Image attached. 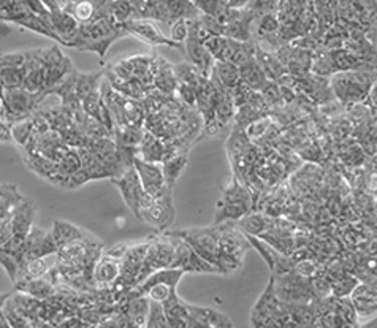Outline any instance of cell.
Here are the masks:
<instances>
[{"instance_id":"1","label":"cell","mask_w":377,"mask_h":328,"mask_svg":"<svg viewBox=\"0 0 377 328\" xmlns=\"http://www.w3.org/2000/svg\"><path fill=\"white\" fill-rule=\"evenodd\" d=\"M330 89L343 105L363 103L369 91L376 84L374 72L368 70H344L336 72L329 79Z\"/></svg>"},{"instance_id":"2","label":"cell","mask_w":377,"mask_h":328,"mask_svg":"<svg viewBox=\"0 0 377 328\" xmlns=\"http://www.w3.org/2000/svg\"><path fill=\"white\" fill-rule=\"evenodd\" d=\"M175 216L173 189L166 188L156 197L145 194L143 200L140 203L137 219L150 224L157 232H165L175 222Z\"/></svg>"},{"instance_id":"3","label":"cell","mask_w":377,"mask_h":328,"mask_svg":"<svg viewBox=\"0 0 377 328\" xmlns=\"http://www.w3.org/2000/svg\"><path fill=\"white\" fill-rule=\"evenodd\" d=\"M171 235L184 240L185 243L208 262L216 265L219 257V227H200V228H185L181 232H173Z\"/></svg>"},{"instance_id":"4","label":"cell","mask_w":377,"mask_h":328,"mask_svg":"<svg viewBox=\"0 0 377 328\" xmlns=\"http://www.w3.org/2000/svg\"><path fill=\"white\" fill-rule=\"evenodd\" d=\"M171 268H181L185 273H219L216 265L208 262L203 257L197 254L190 244L185 243L184 240L176 237V246H175V258H173Z\"/></svg>"},{"instance_id":"5","label":"cell","mask_w":377,"mask_h":328,"mask_svg":"<svg viewBox=\"0 0 377 328\" xmlns=\"http://www.w3.org/2000/svg\"><path fill=\"white\" fill-rule=\"evenodd\" d=\"M110 181L113 183L117 189H119L122 199H124V202H126V205L131 208V211L135 216H138L140 203H141V200H143L146 192L143 189V185H141V183H140L138 173H137V170H135V166L127 169L119 176L110 178Z\"/></svg>"},{"instance_id":"6","label":"cell","mask_w":377,"mask_h":328,"mask_svg":"<svg viewBox=\"0 0 377 328\" xmlns=\"http://www.w3.org/2000/svg\"><path fill=\"white\" fill-rule=\"evenodd\" d=\"M122 24H124V29L127 30V34L137 37V39H141L145 43H147V45H152V46L166 45V46H171V48H179L184 51L183 45H179V43H175L173 40L166 39V37L160 32V29L152 21L131 20V21H126Z\"/></svg>"},{"instance_id":"7","label":"cell","mask_w":377,"mask_h":328,"mask_svg":"<svg viewBox=\"0 0 377 328\" xmlns=\"http://www.w3.org/2000/svg\"><path fill=\"white\" fill-rule=\"evenodd\" d=\"M178 152V147L173 141H165L157 138L156 135L146 130L138 145V157L152 164H162L166 157Z\"/></svg>"},{"instance_id":"8","label":"cell","mask_w":377,"mask_h":328,"mask_svg":"<svg viewBox=\"0 0 377 328\" xmlns=\"http://www.w3.org/2000/svg\"><path fill=\"white\" fill-rule=\"evenodd\" d=\"M133 166L138 173L140 183L141 185H143L146 194H150L151 197H156L164 189H166L162 166H160V164L146 162V160L137 157L133 160Z\"/></svg>"},{"instance_id":"9","label":"cell","mask_w":377,"mask_h":328,"mask_svg":"<svg viewBox=\"0 0 377 328\" xmlns=\"http://www.w3.org/2000/svg\"><path fill=\"white\" fill-rule=\"evenodd\" d=\"M189 328H228L233 322L228 315L213 308H203L189 305Z\"/></svg>"},{"instance_id":"10","label":"cell","mask_w":377,"mask_h":328,"mask_svg":"<svg viewBox=\"0 0 377 328\" xmlns=\"http://www.w3.org/2000/svg\"><path fill=\"white\" fill-rule=\"evenodd\" d=\"M37 205L34 200L27 197H21V200L16 203L13 211H11V221H13V235L20 238H26L30 228L34 227V221L37 218Z\"/></svg>"},{"instance_id":"11","label":"cell","mask_w":377,"mask_h":328,"mask_svg":"<svg viewBox=\"0 0 377 328\" xmlns=\"http://www.w3.org/2000/svg\"><path fill=\"white\" fill-rule=\"evenodd\" d=\"M350 300L354 303L358 317H371V315H374L377 311L376 284L358 282L357 287L352 290Z\"/></svg>"},{"instance_id":"12","label":"cell","mask_w":377,"mask_h":328,"mask_svg":"<svg viewBox=\"0 0 377 328\" xmlns=\"http://www.w3.org/2000/svg\"><path fill=\"white\" fill-rule=\"evenodd\" d=\"M165 315L168 320V327L171 328H189V303H185L178 296V294H171L164 303Z\"/></svg>"},{"instance_id":"13","label":"cell","mask_w":377,"mask_h":328,"mask_svg":"<svg viewBox=\"0 0 377 328\" xmlns=\"http://www.w3.org/2000/svg\"><path fill=\"white\" fill-rule=\"evenodd\" d=\"M121 260L108 254L98 258L94 267V282L102 287L113 286L121 275Z\"/></svg>"},{"instance_id":"14","label":"cell","mask_w":377,"mask_h":328,"mask_svg":"<svg viewBox=\"0 0 377 328\" xmlns=\"http://www.w3.org/2000/svg\"><path fill=\"white\" fill-rule=\"evenodd\" d=\"M184 51L187 53L190 64H194L197 69L200 70L203 77H209V73H211L216 60L211 55V53H209L208 49L205 48V45H203L201 41L187 39L185 40Z\"/></svg>"},{"instance_id":"15","label":"cell","mask_w":377,"mask_h":328,"mask_svg":"<svg viewBox=\"0 0 377 328\" xmlns=\"http://www.w3.org/2000/svg\"><path fill=\"white\" fill-rule=\"evenodd\" d=\"M254 59L257 62V65L260 67V70L265 73V77H267L270 81H279V79L286 75V69H284V65L281 64V60L277 59L276 53H270L265 51L258 45H256V54Z\"/></svg>"},{"instance_id":"16","label":"cell","mask_w":377,"mask_h":328,"mask_svg":"<svg viewBox=\"0 0 377 328\" xmlns=\"http://www.w3.org/2000/svg\"><path fill=\"white\" fill-rule=\"evenodd\" d=\"M219 203H238V205H246L251 209L254 208V202H252V194L247 189V185L239 181L237 176H232L230 183L222 192V199Z\"/></svg>"},{"instance_id":"17","label":"cell","mask_w":377,"mask_h":328,"mask_svg":"<svg viewBox=\"0 0 377 328\" xmlns=\"http://www.w3.org/2000/svg\"><path fill=\"white\" fill-rule=\"evenodd\" d=\"M185 165H187V152H184V151H178L176 154L166 157L164 162L160 164V166H162L166 188H170V189L175 188L178 178L181 176Z\"/></svg>"},{"instance_id":"18","label":"cell","mask_w":377,"mask_h":328,"mask_svg":"<svg viewBox=\"0 0 377 328\" xmlns=\"http://www.w3.org/2000/svg\"><path fill=\"white\" fill-rule=\"evenodd\" d=\"M16 290L22 294H27L30 296H35L39 300L51 299L55 294L54 286L51 281L45 280V277H37V280H21L16 281Z\"/></svg>"},{"instance_id":"19","label":"cell","mask_w":377,"mask_h":328,"mask_svg":"<svg viewBox=\"0 0 377 328\" xmlns=\"http://www.w3.org/2000/svg\"><path fill=\"white\" fill-rule=\"evenodd\" d=\"M333 314H335V324L336 327H357L358 325V314L354 308L350 296H341L338 299L335 296V308H333Z\"/></svg>"},{"instance_id":"20","label":"cell","mask_w":377,"mask_h":328,"mask_svg":"<svg viewBox=\"0 0 377 328\" xmlns=\"http://www.w3.org/2000/svg\"><path fill=\"white\" fill-rule=\"evenodd\" d=\"M273 218L270 216H263L258 213H247L243 218L237 221L238 227L243 230L246 235H254V237H260L262 233H265L268 228L273 225Z\"/></svg>"},{"instance_id":"21","label":"cell","mask_w":377,"mask_h":328,"mask_svg":"<svg viewBox=\"0 0 377 328\" xmlns=\"http://www.w3.org/2000/svg\"><path fill=\"white\" fill-rule=\"evenodd\" d=\"M238 69L241 81H244L252 91L260 92L270 81V79L265 77V73L260 70V67L257 65L256 59H251L249 62H246V64L239 65Z\"/></svg>"},{"instance_id":"22","label":"cell","mask_w":377,"mask_h":328,"mask_svg":"<svg viewBox=\"0 0 377 328\" xmlns=\"http://www.w3.org/2000/svg\"><path fill=\"white\" fill-rule=\"evenodd\" d=\"M209 75H213L228 91H232L241 79L238 67L232 64V62H222V60L214 62V67Z\"/></svg>"},{"instance_id":"23","label":"cell","mask_w":377,"mask_h":328,"mask_svg":"<svg viewBox=\"0 0 377 328\" xmlns=\"http://www.w3.org/2000/svg\"><path fill=\"white\" fill-rule=\"evenodd\" d=\"M49 233H51L54 243L59 247V249L83 237L81 228L64 221H55L53 225V230Z\"/></svg>"},{"instance_id":"24","label":"cell","mask_w":377,"mask_h":328,"mask_svg":"<svg viewBox=\"0 0 377 328\" xmlns=\"http://www.w3.org/2000/svg\"><path fill=\"white\" fill-rule=\"evenodd\" d=\"M79 159H81V169L86 171V175L89 176V179H102V178H110L108 171L105 170V166L102 164V160L98 159L94 152H92L89 147L81 146L78 147Z\"/></svg>"},{"instance_id":"25","label":"cell","mask_w":377,"mask_h":328,"mask_svg":"<svg viewBox=\"0 0 377 328\" xmlns=\"http://www.w3.org/2000/svg\"><path fill=\"white\" fill-rule=\"evenodd\" d=\"M60 8L64 10L65 13H69L78 24L89 22L94 20L97 15V10L91 0H72V2L62 5Z\"/></svg>"},{"instance_id":"26","label":"cell","mask_w":377,"mask_h":328,"mask_svg":"<svg viewBox=\"0 0 377 328\" xmlns=\"http://www.w3.org/2000/svg\"><path fill=\"white\" fill-rule=\"evenodd\" d=\"M103 75L100 72L98 73H78L77 77V84H75V92L79 97V100L84 98L86 96H89L91 92H95L100 89Z\"/></svg>"},{"instance_id":"27","label":"cell","mask_w":377,"mask_h":328,"mask_svg":"<svg viewBox=\"0 0 377 328\" xmlns=\"http://www.w3.org/2000/svg\"><path fill=\"white\" fill-rule=\"evenodd\" d=\"M311 70L319 77H331L338 72L335 62H333L331 53L329 51H314L311 60Z\"/></svg>"},{"instance_id":"28","label":"cell","mask_w":377,"mask_h":328,"mask_svg":"<svg viewBox=\"0 0 377 328\" xmlns=\"http://www.w3.org/2000/svg\"><path fill=\"white\" fill-rule=\"evenodd\" d=\"M252 209L246 205H238V203H219L218 213H216V224L225 221H238L243 218Z\"/></svg>"},{"instance_id":"29","label":"cell","mask_w":377,"mask_h":328,"mask_svg":"<svg viewBox=\"0 0 377 328\" xmlns=\"http://www.w3.org/2000/svg\"><path fill=\"white\" fill-rule=\"evenodd\" d=\"M173 72H175L178 83L194 86V88L199 84L200 78L203 77L200 70L197 69L194 64H190V62H183V64L179 65H173Z\"/></svg>"},{"instance_id":"30","label":"cell","mask_w":377,"mask_h":328,"mask_svg":"<svg viewBox=\"0 0 377 328\" xmlns=\"http://www.w3.org/2000/svg\"><path fill=\"white\" fill-rule=\"evenodd\" d=\"M10 129H11V138H13L15 143H18L20 146H26L34 135L32 117H26V119L13 122Z\"/></svg>"},{"instance_id":"31","label":"cell","mask_w":377,"mask_h":328,"mask_svg":"<svg viewBox=\"0 0 377 328\" xmlns=\"http://www.w3.org/2000/svg\"><path fill=\"white\" fill-rule=\"evenodd\" d=\"M26 69H0V89H16L22 88Z\"/></svg>"},{"instance_id":"32","label":"cell","mask_w":377,"mask_h":328,"mask_svg":"<svg viewBox=\"0 0 377 328\" xmlns=\"http://www.w3.org/2000/svg\"><path fill=\"white\" fill-rule=\"evenodd\" d=\"M358 282H360L358 277L352 273L339 277V280L330 282V295L338 296V299H341V296H350L352 290L357 287Z\"/></svg>"},{"instance_id":"33","label":"cell","mask_w":377,"mask_h":328,"mask_svg":"<svg viewBox=\"0 0 377 328\" xmlns=\"http://www.w3.org/2000/svg\"><path fill=\"white\" fill-rule=\"evenodd\" d=\"M271 126H273V121H271V117H268V114L257 117L256 121H252L249 126L246 127V135L249 140H258L267 137V133L270 132Z\"/></svg>"},{"instance_id":"34","label":"cell","mask_w":377,"mask_h":328,"mask_svg":"<svg viewBox=\"0 0 377 328\" xmlns=\"http://www.w3.org/2000/svg\"><path fill=\"white\" fill-rule=\"evenodd\" d=\"M147 328H165L168 327V320H166L164 305L160 301L151 300L150 303V313H147L146 320Z\"/></svg>"},{"instance_id":"35","label":"cell","mask_w":377,"mask_h":328,"mask_svg":"<svg viewBox=\"0 0 377 328\" xmlns=\"http://www.w3.org/2000/svg\"><path fill=\"white\" fill-rule=\"evenodd\" d=\"M0 265H2L5 271H7L11 282H16L18 273H20V268H21V262H20V258L13 256V254L5 251L2 246H0Z\"/></svg>"},{"instance_id":"36","label":"cell","mask_w":377,"mask_h":328,"mask_svg":"<svg viewBox=\"0 0 377 328\" xmlns=\"http://www.w3.org/2000/svg\"><path fill=\"white\" fill-rule=\"evenodd\" d=\"M27 60V53H5L0 54V69H20Z\"/></svg>"},{"instance_id":"37","label":"cell","mask_w":377,"mask_h":328,"mask_svg":"<svg viewBox=\"0 0 377 328\" xmlns=\"http://www.w3.org/2000/svg\"><path fill=\"white\" fill-rule=\"evenodd\" d=\"M176 92H178V100L181 102L184 105V107H189V108H194L195 107L197 92H195L194 86L179 83L178 88H176Z\"/></svg>"},{"instance_id":"38","label":"cell","mask_w":377,"mask_h":328,"mask_svg":"<svg viewBox=\"0 0 377 328\" xmlns=\"http://www.w3.org/2000/svg\"><path fill=\"white\" fill-rule=\"evenodd\" d=\"M171 40L175 43H179V45H183V43L187 40L189 30H187V22H185L184 18H179V20H175L171 24Z\"/></svg>"},{"instance_id":"39","label":"cell","mask_w":377,"mask_h":328,"mask_svg":"<svg viewBox=\"0 0 377 328\" xmlns=\"http://www.w3.org/2000/svg\"><path fill=\"white\" fill-rule=\"evenodd\" d=\"M0 141H4V143H10V141H13V138H11L10 126L2 119H0Z\"/></svg>"},{"instance_id":"40","label":"cell","mask_w":377,"mask_h":328,"mask_svg":"<svg viewBox=\"0 0 377 328\" xmlns=\"http://www.w3.org/2000/svg\"><path fill=\"white\" fill-rule=\"evenodd\" d=\"M251 2H252V0H228L227 5H228V8L241 10V8L247 7V5H249Z\"/></svg>"},{"instance_id":"41","label":"cell","mask_w":377,"mask_h":328,"mask_svg":"<svg viewBox=\"0 0 377 328\" xmlns=\"http://www.w3.org/2000/svg\"><path fill=\"white\" fill-rule=\"evenodd\" d=\"M8 296H10V294H0V313H2L4 305H5V301L8 300Z\"/></svg>"},{"instance_id":"42","label":"cell","mask_w":377,"mask_h":328,"mask_svg":"<svg viewBox=\"0 0 377 328\" xmlns=\"http://www.w3.org/2000/svg\"><path fill=\"white\" fill-rule=\"evenodd\" d=\"M0 92H2V89H0Z\"/></svg>"}]
</instances>
